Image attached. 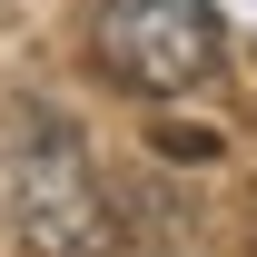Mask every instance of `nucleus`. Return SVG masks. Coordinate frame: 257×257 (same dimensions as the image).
Wrapping results in <instances>:
<instances>
[{"mask_svg":"<svg viewBox=\"0 0 257 257\" xmlns=\"http://www.w3.org/2000/svg\"><path fill=\"white\" fill-rule=\"evenodd\" d=\"M159 159H188V168L218 159V128H178V119H168V128H159Z\"/></svg>","mask_w":257,"mask_h":257,"instance_id":"7ed1b4c3","label":"nucleus"},{"mask_svg":"<svg viewBox=\"0 0 257 257\" xmlns=\"http://www.w3.org/2000/svg\"><path fill=\"white\" fill-rule=\"evenodd\" d=\"M0 218H10L20 257H119V208L60 109H20L10 149H0Z\"/></svg>","mask_w":257,"mask_h":257,"instance_id":"f257e3e1","label":"nucleus"},{"mask_svg":"<svg viewBox=\"0 0 257 257\" xmlns=\"http://www.w3.org/2000/svg\"><path fill=\"white\" fill-rule=\"evenodd\" d=\"M89 40L128 99H188L198 79H218L227 20H218V0H99Z\"/></svg>","mask_w":257,"mask_h":257,"instance_id":"f03ea898","label":"nucleus"}]
</instances>
